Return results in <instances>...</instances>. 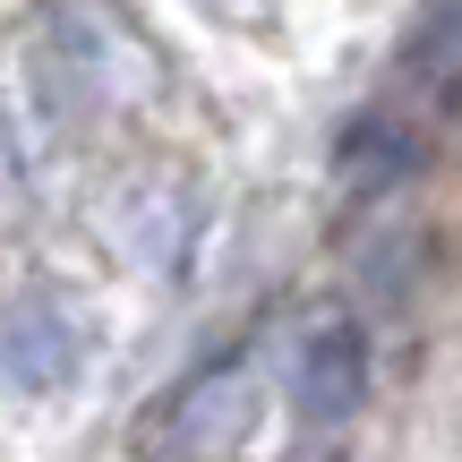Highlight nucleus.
<instances>
[{"instance_id":"obj_1","label":"nucleus","mask_w":462,"mask_h":462,"mask_svg":"<svg viewBox=\"0 0 462 462\" xmlns=\"http://www.w3.org/2000/svg\"><path fill=\"white\" fill-rule=\"evenodd\" d=\"M257 420H265V351L231 343L146 420V454H163V462H223V454H240L248 437H257Z\"/></svg>"},{"instance_id":"obj_2","label":"nucleus","mask_w":462,"mask_h":462,"mask_svg":"<svg viewBox=\"0 0 462 462\" xmlns=\"http://www.w3.org/2000/svg\"><path fill=\"white\" fill-rule=\"evenodd\" d=\"M291 402L309 429H343L368 402V334L351 317H317L291 351Z\"/></svg>"}]
</instances>
